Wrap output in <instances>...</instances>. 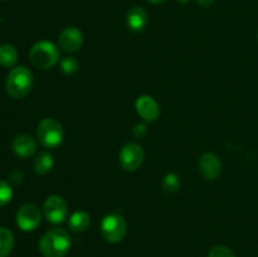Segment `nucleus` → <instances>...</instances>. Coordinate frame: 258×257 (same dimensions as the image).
<instances>
[{
	"mask_svg": "<svg viewBox=\"0 0 258 257\" xmlns=\"http://www.w3.org/2000/svg\"><path fill=\"white\" fill-rule=\"evenodd\" d=\"M257 40H258V34H257Z\"/></svg>",
	"mask_w": 258,
	"mask_h": 257,
	"instance_id": "a878e982",
	"label": "nucleus"
},
{
	"mask_svg": "<svg viewBox=\"0 0 258 257\" xmlns=\"http://www.w3.org/2000/svg\"><path fill=\"white\" fill-rule=\"evenodd\" d=\"M148 13L140 7H135L130 9L126 15V25L134 33H140L148 25Z\"/></svg>",
	"mask_w": 258,
	"mask_h": 257,
	"instance_id": "ddd939ff",
	"label": "nucleus"
},
{
	"mask_svg": "<svg viewBox=\"0 0 258 257\" xmlns=\"http://www.w3.org/2000/svg\"><path fill=\"white\" fill-rule=\"evenodd\" d=\"M40 219H42L40 209L35 204H24L17 212V224L24 232L34 231L40 224Z\"/></svg>",
	"mask_w": 258,
	"mask_h": 257,
	"instance_id": "6e6552de",
	"label": "nucleus"
},
{
	"mask_svg": "<svg viewBox=\"0 0 258 257\" xmlns=\"http://www.w3.org/2000/svg\"><path fill=\"white\" fill-rule=\"evenodd\" d=\"M13 198V188L9 183L0 180V207L9 203Z\"/></svg>",
	"mask_w": 258,
	"mask_h": 257,
	"instance_id": "aec40b11",
	"label": "nucleus"
},
{
	"mask_svg": "<svg viewBox=\"0 0 258 257\" xmlns=\"http://www.w3.org/2000/svg\"><path fill=\"white\" fill-rule=\"evenodd\" d=\"M199 171L207 180H216L222 173V161L214 153H206L199 160Z\"/></svg>",
	"mask_w": 258,
	"mask_h": 257,
	"instance_id": "9d476101",
	"label": "nucleus"
},
{
	"mask_svg": "<svg viewBox=\"0 0 258 257\" xmlns=\"http://www.w3.org/2000/svg\"><path fill=\"white\" fill-rule=\"evenodd\" d=\"M43 212L48 222L59 224L64 222L68 216V206L64 199L59 196H50L43 204Z\"/></svg>",
	"mask_w": 258,
	"mask_h": 257,
	"instance_id": "423d86ee",
	"label": "nucleus"
},
{
	"mask_svg": "<svg viewBox=\"0 0 258 257\" xmlns=\"http://www.w3.org/2000/svg\"><path fill=\"white\" fill-rule=\"evenodd\" d=\"M208 257H236V254L226 246H214L209 251Z\"/></svg>",
	"mask_w": 258,
	"mask_h": 257,
	"instance_id": "412c9836",
	"label": "nucleus"
},
{
	"mask_svg": "<svg viewBox=\"0 0 258 257\" xmlns=\"http://www.w3.org/2000/svg\"><path fill=\"white\" fill-rule=\"evenodd\" d=\"M12 149L18 156L27 159L34 155L35 150H37V144L30 135L20 134L13 139Z\"/></svg>",
	"mask_w": 258,
	"mask_h": 257,
	"instance_id": "f8f14e48",
	"label": "nucleus"
},
{
	"mask_svg": "<svg viewBox=\"0 0 258 257\" xmlns=\"http://www.w3.org/2000/svg\"><path fill=\"white\" fill-rule=\"evenodd\" d=\"M71 248V237L62 228L45 232L39 241V251L44 257H63Z\"/></svg>",
	"mask_w": 258,
	"mask_h": 257,
	"instance_id": "f257e3e1",
	"label": "nucleus"
},
{
	"mask_svg": "<svg viewBox=\"0 0 258 257\" xmlns=\"http://www.w3.org/2000/svg\"><path fill=\"white\" fill-rule=\"evenodd\" d=\"M197 2H198V4L202 5V7L208 8L211 7V5H213V3L216 2V0H197Z\"/></svg>",
	"mask_w": 258,
	"mask_h": 257,
	"instance_id": "5701e85b",
	"label": "nucleus"
},
{
	"mask_svg": "<svg viewBox=\"0 0 258 257\" xmlns=\"http://www.w3.org/2000/svg\"><path fill=\"white\" fill-rule=\"evenodd\" d=\"M83 34L78 28L68 27L59 34L58 44L66 53H75L82 47Z\"/></svg>",
	"mask_w": 258,
	"mask_h": 257,
	"instance_id": "1a4fd4ad",
	"label": "nucleus"
},
{
	"mask_svg": "<svg viewBox=\"0 0 258 257\" xmlns=\"http://www.w3.org/2000/svg\"><path fill=\"white\" fill-rule=\"evenodd\" d=\"M136 111L139 115L145 121H155L160 115V108H159L158 102L154 100L151 96L144 95L136 100L135 103Z\"/></svg>",
	"mask_w": 258,
	"mask_h": 257,
	"instance_id": "9b49d317",
	"label": "nucleus"
},
{
	"mask_svg": "<svg viewBox=\"0 0 258 257\" xmlns=\"http://www.w3.org/2000/svg\"><path fill=\"white\" fill-rule=\"evenodd\" d=\"M178 3H180V4H186V3L189 2V0H176Z\"/></svg>",
	"mask_w": 258,
	"mask_h": 257,
	"instance_id": "393cba45",
	"label": "nucleus"
},
{
	"mask_svg": "<svg viewBox=\"0 0 258 257\" xmlns=\"http://www.w3.org/2000/svg\"><path fill=\"white\" fill-rule=\"evenodd\" d=\"M30 63L38 70H49L59 60V50L48 40H39L29 52Z\"/></svg>",
	"mask_w": 258,
	"mask_h": 257,
	"instance_id": "7ed1b4c3",
	"label": "nucleus"
},
{
	"mask_svg": "<svg viewBox=\"0 0 258 257\" xmlns=\"http://www.w3.org/2000/svg\"><path fill=\"white\" fill-rule=\"evenodd\" d=\"M14 246V236L5 227H0V257L9 256Z\"/></svg>",
	"mask_w": 258,
	"mask_h": 257,
	"instance_id": "f3484780",
	"label": "nucleus"
},
{
	"mask_svg": "<svg viewBox=\"0 0 258 257\" xmlns=\"http://www.w3.org/2000/svg\"><path fill=\"white\" fill-rule=\"evenodd\" d=\"M91 217L87 212L77 211L70 217L68 221V227L72 232H85L90 227Z\"/></svg>",
	"mask_w": 258,
	"mask_h": 257,
	"instance_id": "4468645a",
	"label": "nucleus"
},
{
	"mask_svg": "<svg viewBox=\"0 0 258 257\" xmlns=\"http://www.w3.org/2000/svg\"><path fill=\"white\" fill-rule=\"evenodd\" d=\"M18 60V52L12 44L0 45V65L3 67H14Z\"/></svg>",
	"mask_w": 258,
	"mask_h": 257,
	"instance_id": "dca6fc26",
	"label": "nucleus"
},
{
	"mask_svg": "<svg viewBox=\"0 0 258 257\" xmlns=\"http://www.w3.org/2000/svg\"><path fill=\"white\" fill-rule=\"evenodd\" d=\"M10 178H12V180L14 181L15 184H19L20 181L24 179V175H23L22 173H19V171H14V173L10 174Z\"/></svg>",
	"mask_w": 258,
	"mask_h": 257,
	"instance_id": "4be33fe9",
	"label": "nucleus"
},
{
	"mask_svg": "<svg viewBox=\"0 0 258 257\" xmlns=\"http://www.w3.org/2000/svg\"><path fill=\"white\" fill-rule=\"evenodd\" d=\"M161 186H163V190L165 191L166 194L176 193L179 189V186H180V180H179V176L174 173L166 174V175L164 176Z\"/></svg>",
	"mask_w": 258,
	"mask_h": 257,
	"instance_id": "a211bd4d",
	"label": "nucleus"
},
{
	"mask_svg": "<svg viewBox=\"0 0 258 257\" xmlns=\"http://www.w3.org/2000/svg\"><path fill=\"white\" fill-rule=\"evenodd\" d=\"M33 75L27 67H14L7 78V92L15 100L24 98L33 87Z\"/></svg>",
	"mask_w": 258,
	"mask_h": 257,
	"instance_id": "f03ea898",
	"label": "nucleus"
},
{
	"mask_svg": "<svg viewBox=\"0 0 258 257\" xmlns=\"http://www.w3.org/2000/svg\"><path fill=\"white\" fill-rule=\"evenodd\" d=\"M78 67V60L73 57H66L60 60V70L66 75H72V73L77 72Z\"/></svg>",
	"mask_w": 258,
	"mask_h": 257,
	"instance_id": "6ab92c4d",
	"label": "nucleus"
},
{
	"mask_svg": "<svg viewBox=\"0 0 258 257\" xmlns=\"http://www.w3.org/2000/svg\"><path fill=\"white\" fill-rule=\"evenodd\" d=\"M149 3H151V4H155V5H159V4H163L165 0H148Z\"/></svg>",
	"mask_w": 258,
	"mask_h": 257,
	"instance_id": "b1692460",
	"label": "nucleus"
},
{
	"mask_svg": "<svg viewBox=\"0 0 258 257\" xmlns=\"http://www.w3.org/2000/svg\"><path fill=\"white\" fill-rule=\"evenodd\" d=\"M53 156L50 155L48 151H42V153L38 154L34 159V170L35 173L39 174V175H45V174L49 173L53 168Z\"/></svg>",
	"mask_w": 258,
	"mask_h": 257,
	"instance_id": "2eb2a0df",
	"label": "nucleus"
},
{
	"mask_svg": "<svg viewBox=\"0 0 258 257\" xmlns=\"http://www.w3.org/2000/svg\"><path fill=\"white\" fill-rule=\"evenodd\" d=\"M63 127L55 118H43L37 127V139L47 149H54L63 141Z\"/></svg>",
	"mask_w": 258,
	"mask_h": 257,
	"instance_id": "20e7f679",
	"label": "nucleus"
},
{
	"mask_svg": "<svg viewBox=\"0 0 258 257\" xmlns=\"http://www.w3.org/2000/svg\"><path fill=\"white\" fill-rule=\"evenodd\" d=\"M120 165L126 171H135L144 161V150L139 144L128 143L121 149Z\"/></svg>",
	"mask_w": 258,
	"mask_h": 257,
	"instance_id": "0eeeda50",
	"label": "nucleus"
},
{
	"mask_svg": "<svg viewBox=\"0 0 258 257\" xmlns=\"http://www.w3.org/2000/svg\"><path fill=\"white\" fill-rule=\"evenodd\" d=\"M100 231L106 241L110 242V243H117V242L122 241L123 237L126 236L127 224H126V221L122 216L111 213L102 219Z\"/></svg>",
	"mask_w": 258,
	"mask_h": 257,
	"instance_id": "39448f33",
	"label": "nucleus"
}]
</instances>
